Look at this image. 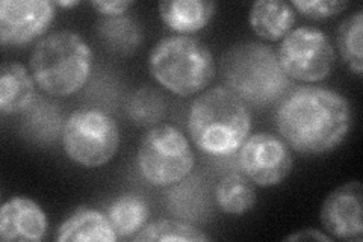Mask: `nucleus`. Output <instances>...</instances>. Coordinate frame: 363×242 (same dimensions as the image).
Instances as JSON below:
<instances>
[{
	"label": "nucleus",
	"mask_w": 363,
	"mask_h": 242,
	"mask_svg": "<svg viewBox=\"0 0 363 242\" xmlns=\"http://www.w3.org/2000/svg\"><path fill=\"white\" fill-rule=\"evenodd\" d=\"M238 152L242 175L253 185L262 188L279 185L289 176L294 167L289 145L274 133L248 135Z\"/></svg>",
	"instance_id": "obj_9"
},
{
	"label": "nucleus",
	"mask_w": 363,
	"mask_h": 242,
	"mask_svg": "<svg viewBox=\"0 0 363 242\" xmlns=\"http://www.w3.org/2000/svg\"><path fill=\"white\" fill-rule=\"evenodd\" d=\"M120 145L117 121L101 109L73 112L62 129V147L68 159L85 168L106 165Z\"/></svg>",
	"instance_id": "obj_7"
},
{
	"label": "nucleus",
	"mask_w": 363,
	"mask_h": 242,
	"mask_svg": "<svg viewBox=\"0 0 363 242\" xmlns=\"http://www.w3.org/2000/svg\"><path fill=\"white\" fill-rule=\"evenodd\" d=\"M292 8L312 20L330 18L348 8L344 0H292Z\"/></svg>",
	"instance_id": "obj_23"
},
{
	"label": "nucleus",
	"mask_w": 363,
	"mask_h": 242,
	"mask_svg": "<svg viewBox=\"0 0 363 242\" xmlns=\"http://www.w3.org/2000/svg\"><path fill=\"white\" fill-rule=\"evenodd\" d=\"M363 11L347 17L337 29V49L340 57L351 72L357 76L363 73Z\"/></svg>",
	"instance_id": "obj_20"
},
{
	"label": "nucleus",
	"mask_w": 363,
	"mask_h": 242,
	"mask_svg": "<svg viewBox=\"0 0 363 242\" xmlns=\"http://www.w3.org/2000/svg\"><path fill=\"white\" fill-rule=\"evenodd\" d=\"M29 72L45 94L72 96L88 82L93 72V50L77 32H52L32 49Z\"/></svg>",
	"instance_id": "obj_3"
},
{
	"label": "nucleus",
	"mask_w": 363,
	"mask_h": 242,
	"mask_svg": "<svg viewBox=\"0 0 363 242\" xmlns=\"http://www.w3.org/2000/svg\"><path fill=\"white\" fill-rule=\"evenodd\" d=\"M252 129V115L245 103L225 87H213L191 103L188 132L191 140L209 156L236 153Z\"/></svg>",
	"instance_id": "obj_2"
},
{
	"label": "nucleus",
	"mask_w": 363,
	"mask_h": 242,
	"mask_svg": "<svg viewBox=\"0 0 363 242\" xmlns=\"http://www.w3.org/2000/svg\"><path fill=\"white\" fill-rule=\"evenodd\" d=\"M97 32L106 48L120 55H129L141 44V28L128 16L104 17L99 21Z\"/></svg>",
	"instance_id": "obj_19"
},
{
	"label": "nucleus",
	"mask_w": 363,
	"mask_h": 242,
	"mask_svg": "<svg viewBox=\"0 0 363 242\" xmlns=\"http://www.w3.org/2000/svg\"><path fill=\"white\" fill-rule=\"evenodd\" d=\"M225 88L245 105L264 108L288 93L291 79L283 72L277 52L262 43H240L225 52L221 62Z\"/></svg>",
	"instance_id": "obj_4"
},
{
	"label": "nucleus",
	"mask_w": 363,
	"mask_h": 242,
	"mask_svg": "<svg viewBox=\"0 0 363 242\" xmlns=\"http://www.w3.org/2000/svg\"><path fill=\"white\" fill-rule=\"evenodd\" d=\"M35 80L20 62H6L0 68V112L14 115L25 112L35 100Z\"/></svg>",
	"instance_id": "obj_14"
},
{
	"label": "nucleus",
	"mask_w": 363,
	"mask_h": 242,
	"mask_svg": "<svg viewBox=\"0 0 363 242\" xmlns=\"http://www.w3.org/2000/svg\"><path fill=\"white\" fill-rule=\"evenodd\" d=\"M363 187L359 180H351L327 195L321 206V224L332 238L342 241H363Z\"/></svg>",
	"instance_id": "obj_11"
},
{
	"label": "nucleus",
	"mask_w": 363,
	"mask_h": 242,
	"mask_svg": "<svg viewBox=\"0 0 363 242\" xmlns=\"http://www.w3.org/2000/svg\"><path fill=\"white\" fill-rule=\"evenodd\" d=\"M81 2H77V0H70V2H55L56 6H61V8H73V6H77Z\"/></svg>",
	"instance_id": "obj_26"
},
{
	"label": "nucleus",
	"mask_w": 363,
	"mask_h": 242,
	"mask_svg": "<svg viewBox=\"0 0 363 242\" xmlns=\"http://www.w3.org/2000/svg\"><path fill=\"white\" fill-rule=\"evenodd\" d=\"M274 121L289 148L303 155H324L342 144L353 112L350 101L335 89L300 87L281 97Z\"/></svg>",
	"instance_id": "obj_1"
},
{
	"label": "nucleus",
	"mask_w": 363,
	"mask_h": 242,
	"mask_svg": "<svg viewBox=\"0 0 363 242\" xmlns=\"http://www.w3.org/2000/svg\"><path fill=\"white\" fill-rule=\"evenodd\" d=\"M277 56L289 79L308 84L327 79L336 62V52L330 38L321 29L311 26L292 29L281 40Z\"/></svg>",
	"instance_id": "obj_8"
},
{
	"label": "nucleus",
	"mask_w": 363,
	"mask_h": 242,
	"mask_svg": "<svg viewBox=\"0 0 363 242\" xmlns=\"http://www.w3.org/2000/svg\"><path fill=\"white\" fill-rule=\"evenodd\" d=\"M48 235V216L32 199L13 197L0 207V239L4 242H40Z\"/></svg>",
	"instance_id": "obj_12"
},
{
	"label": "nucleus",
	"mask_w": 363,
	"mask_h": 242,
	"mask_svg": "<svg viewBox=\"0 0 363 242\" xmlns=\"http://www.w3.org/2000/svg\"><path fill=\"white\" fill-rule=\"evenodd\" d=\"M58 242H116L118 235L111 226L108 215L93 207H79L56 230Z\"/></svg>",
	"instance_id": "obj_13"
},
{
	"label": "nucleus",
	"mask_w": 363,
	"mask_h": 242,
	"mask_svg": "<svg viewBox=\"0 0 363 242\" xmlns=\"http://www.w3.org/2000/svg\"><path fill=\"white\" fill-rule=\"evenodd\" d=\"M89 5L104 17H120L126 16L128 9L135 4L132 0H116V2H105V0H97L96 2V0H93Z\"/></svg>",
	"instance_id": "obj_24"
},
{
	"label": "nucleus",
	"mask_w": 363,
	"mask_h": 242,
	"mask_svg": "<svg viewBox=\"0 0 363 242\" xmlns=\"http://www.w3.org/2000/svg\"><path fill=\"white\" fill-rule=\"evenodd\" d=\"M49 0H4L0 2V43L25 45L48 32L56 14Z\"/></svg>",
	"instance_id": "obj_10"
},
{
	"label": "nucleus",
	"mask_w": 363,
	"mask_h": 242,
	"mask_svg": "<svg viewBox=\"0 0 363 242\" xmlns=\"http://www.w3.org/2000/svg\"><path fill=\"white\" fill-rule=\"evenodd\" d=\"M285 241H324V242H332L333 238L328 236L327 233H323L321 230L304 229V230H298V232H295L294 235L286 236Z\"/></svg>",
	"instance_id": "obj_25"
},
{
	"label": "nucleus",
	"mask_w": 363,
	"mask_h": 242,
	"mask_svg": "<svg viewBox=\"0 0 363 242\" xmlns=\"http://www.w3.org/2000/svg\"><path fill=\"white\" fill-rule=\"evenodd\" d=\"M141 177L153 187H172L191 175L196 156L188 138L173 124H156L144 133L136 153Z\"/></svg>",
	"instance_id": "obj_6"
},
{
	"label": "nucleus",
	"mask_w": 363,
	"mask_h": 242,
	"mask_svg": "<svg viewBox=\"0 0 363 242\" xmlns=\"http://www.w3.org/2000/svg\"><path fill=\"white\" fill-rule=\"evenodd\" d=\"M248 21L259 38L280 41L294 29L295 9L283 0H257L250 8Z\"/></svg>",
	"instance_id": "obj_16"
},
{
	"label": "nucleus",
	"mask_w": 363,
	"mask_h": 242,
	"mask_svg": "<svg viewBox=\"0 0 363 242\" xmlns=\"http://www.w3.org/2000/svg\"><path fill=\"white\" fill-rule=\"evenodd\" d=\"M217 5L209 0H164L159 16L179 35H191L209 25Z\"/></svg>",
	"instance_id": "obj_15"
},
{
	"label": "nucleus",
	"mask_w": 363,
	"mask_h": 242,
	"mask_svg": "<svg viewBox=\"0 0 363 242\" xmlns=\"http://www.w3.org/2000/svg\"><path fill=\"white\" fill-rule=\"evenodd\" d=\"M149 72L169 93L189 97L211 85L217 65L206 44L176 33L155 44L149 55Z\"/></svg>",
	"instance_id": "obj_5"
},
{
	"label": "nucleus",
	"mask_w": 363,
	"mask_h": 242,
	"mask_svg": "<svg viewBox=\"0 0 363 242\" xmlns=\"http://www.w3.org/2000/svg\"><path fill=\"white\" fill-rule=\"evenodd\" d=\"M215 202L227 215H244L256 206L257 195L255 185L242 172H230L215 188Z\"/></svg>",
	"instance_id": "obj_18"
},
{
	"label": "nucleus",
	"mask_w": 363,
	"mask_h": 242,
	"mask_svg": "<svg viewBox=\"0 0 363 242\" xmlns=\"http://www.w3.org/2000/svg\"><path fill=\"white\" fill-rule=\"evenodd\" d=\"M135 242H203L211 238L203 233L197 227L176 221V220H157L145 224L138 233L133 236Z\"/></svg>",
	"instance_id": "obj_21"
},
{
	"label": "nucleus",
	"mask_w": 363,
	"mask_h": 242,
	"mask_svg": "<svg viewBox=\"0 0 363 242\" xmlns=\"http://www.w3.org/2000/svg\"><path fill=\"white\" fill-rule=\"evenodd\" d=\"M128 112L133 123L150 126L164 117L165 101L155 89L141 88L130 97Z\"/></svg>",
	"instance_id": "obj_22"
},
{
	"label": "nucleus",
	"mask_w": 363,
	"mask_h": 242,
	"mask_svg": "<svg viewBox=\"0 0 363 242\" xmlns=\"http://www.w3.org/2000/svg\"><path fill=\"white\" fill-rule=\"evenodd\" d=\"M108 220L118 238H133L147 224L150 207L140 195L128 192L117 197L108 207Z\"/></svg>",
	"instance_id": "obj_17"
}]
</instances>
